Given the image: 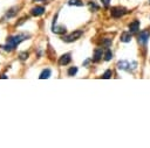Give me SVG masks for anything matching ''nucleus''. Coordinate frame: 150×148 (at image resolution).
Masks as SVG:
<instances>
[{
  "label": "nucleus",
  "instance_id": "nucleus-14",
  "mask_svg": "<svg viewBox=\"0 0 150 148\" xmlns=\"http://www.w3.org/2000/svg\"><path fill=\"white\" fill-rule=\"evenodd\" d=\"M68 3L70 5V6H83V2L81 1V0H69L68 1Z\"/></svg>",
  "mask_w": 150,
  "mask_h": 148
},
{
  "label": "nucleus",
  "instance_id": "nucleus-15",
  "mask_svg": "<svg viewBox=\"0 0 150 148\" xmlns=\"http://www.w3.org/2000/svg\"><path fill=\"white\" fill-rule=\"evenodd\" d=\"M111 58H112V52H111L110 49H107V51H105V54H104V59H105V61H110Z\"/></svg>",
  "mask_w": 150,
  "mask_h": 148
},
{
  "label": "nucleus",
  "instance_id": "nucleus-16",
  "mask_svg": "<svg viewBox=\"0 0 150 148\" xmlns=\"http://www.w3.org/2000/svg\"><path fill=\"white\" fill-rule=\"evenodd\" d=\"M76 72H77V68H76V66H71V68L68 70V75H69V76H74V75H76Z\"/></svg>",
  "mask_w": 150,
  "mask_h": 148
},
{
  "label": "nucleus",
  "instance_id": "nucleus-7",
  "mask_svg": "<svg viewBox=\"0 0 150 148\" xmlns=\"http://www.w3.org/2000/svg\"><path fill=\"white\" fill-rule=\"evenodd\" d=\"M70 61H71L70 54H64V55H62V56L59 58V64H60V65H67Z\"/></svg>",
  "mask_w": 150,
  "mask_h": 148
},
{
  "label": "nucleus",
  "instance_id": "nucleus-20",
  "mask_svg": "<svg viewBox=\"0 0 150 148\" xmlns=\"http://www.w3.org/2000/svg\"><path fill=\"white\" fill-rule=\"evenodd\" d=\"M89 5H90V7H91V8H94V9H98V7H97V6H96V5H95V3H94V2H93V3H91V2H90V3H89Z\"/></svg>",
  "mask_w": 150,
  "mask_h": 148
},
{
  "label": "nucleus",
  "instance_id": "nucleus-8",
  "mask_svg": "<svg viewBox=\"0 0 150 148\" xmlns=\"http://www.w3.org/2000/svg\"><path fill=\"white\" fill-rule=\"evenodd\" d=\"M32 15H34V16H40V15H42L43 13H45V7H42V6H36V7H34V8H32Z\"/></svg>",
  "mask_w": 150,
  "mask_h": 148
},
{
  "label": "nucleus",
  "instance_id": "nucleus-1",
  "mask_svg": "<svg viewBox=\"0 0 150 148\" xmlns=\"http://www.w3.org/2000/svg\"><path fill=\"white\" fill-rule=\"evenodd\" d=\"M28 36H29V35H27V34H19V35H15V36L9 37V40L7 41V43L4 45V49H5L6 51H12V50H14V49L16 48V45H18L19 43H21L23 40H26Z\"/></svg>",
  "mask_w": 150,
  "mask_h": 148
},
{
  "label": "nucleus",
  "instance_id": "nucleus-2",
  "mask_svg": "<svg viewBox=\"0 0 150 148\" xmlns=\"http://www.w3.org/2000/svg\"><path fill=\"white\" fill-rule=\"evenodd\" d=\"M137 66V63L136 62H128V61H120L117 62V68L120 70H124V71H132L135 70Z\"/></svg>",
  "mask_w": 150,
  "mask_h": 148
},
{
  "label": "nucleus",
  "instance_id": "nucleus-12",
  "mask_svg": "<svg viewBox=\"0 0 150 148\" xmlns=\"http://www.w3.org/2000/svg\"><path fill=\"white\" fill-rule=\"evenodd\" d=\"M53 31L56 34H64L66 33V27L63 26H53Z\"/></svg>",
  "mask_w": 150,
  "mask_h": 148
},
{
  "label": "nucleus",
  "instance_id": "nucleus-11",
  "mask_svg": "<svg viewBox=\"0 0 150 148\" xmlns=\"http://www.w3.org/2000/svg\"><path fill=\"white\" fill-rule=\"evenodd\" d=\"M18 9H19V7H13L12 9H9V10L7 12V14L5 15V19H11V17H13V16L16 14Z\"/></svg>",
  "mask_w": 150,
  "mask_h": 148
},
{
  "label": "nucleus",
  "instance_id": "nucleus-19",
  "mask_svg": "<svg viewBox=\"0 0 150 148\" xmlns=\"http://www.w3.org/2000/svg\"><path fill=\"white\" fill-rule=\"evenodd\" d=\"M101 1H102V3H103L105 7H107V6L109 5V2H110V0H101Z\"/></svg>",
  "mask_w": 150,
  "mask_h": 148
},
{
  "label": "nucleus",
  "instance_id": "nucleus-10",
  "mask_svg": "<svg viewBox=\"0 0 150 148\" xmlns=\"http://www.w3.org/2000/svg\"><path fill=\"white\" fill-rule=\"evenodd\" d=\"M102 55H103V50H102V48H96L95 51H94V61H95V62L100 61V59L102 58Z\"/></svg>",
  "mask_w": 150,
  "mask_h": 148
},
{
  "label": "nucleus",
  "instance_id": "nucleus-17",
  "mask_svg": "<svg viewBox=\"0 0 150 148\" xmlns=\"http://www.w3.org/2000/svg\"><path fill=\"white\" fill-rule=\"evenodd\" d=\"M111 75H112V71H111V70H107V71L102 75V78L108 79V78H110V77H111Z\"/></svg>",
  "mask_w": 150,
  "mask_h": 148
},
{
  "label": "nucleus",
  "instance_id": "nucleus-21",
  "mask_svg": "<svg viewBox=\"0 0 150 148\" xmlns=\"http://www.w3.org/2000/svg\"><path fill=\"white\" fill-rule=\"evenodd\" d=\"M34 1H36V0H34ZM43 1H46V0H43Z\"/></svg>",
  "mask_w": 150,
  "mask_h": 148
},
{
  "label": "nucleus",
  "instance_id": "nucleus-18",
  "mask_svg": "<svg viewBox=\"0 0 150 148\" xmlns=\"http://www.w3.org/2000/svg\"><path fill=\"white\" fill-rule=\"evenodd\" d=\"M20 58L23 61V59H26V58H28V52H21L20 54Z\"/></svg>",
  "mask_w": 150,
  "mask_h": 148
},
{
  "label": "nucleus",
  "instance_id": "nucleus-3",
  "mask_svg": "<svg viewBox=\"0 0 150 148\" xmlns=\"http://www.w3.org/2000/svg\"><path fill=\"white\" fill-rule=\"evenodd\" d=\"M149 37H150V30H143L138 34V37H137V41L141 45H145L149 41Z\"/></svg>",
  "mask_w": 150,
  "mask_h": 148
},
{
  "label": "nucleus",
  "instance_id": "nucleus-9",
  "mask_svg": "<svg viewBox=\"0 0 150 148\" xmlns=\"http://www.w3.org/2000/svg\"><path fill=\"white\" fill-rule=\"evenodd\" d=\"M131 33L130 31H124V33H122V35H121V37H120V40L122 41V42H130L131 41Z\"/></svg>",
  "mask_w": 150,
  "mask_h": 148
},
{
  "label": "nucleus",
  "instance_id": "nucleus-4",
  "mask_svg": "<svg viewBox=\"0 0 150 148\" xmlns=\"http://www.w3.org/2000/svg\"><path fill=\"white\" fill-rule=\"evenodd\" d=\"M127 13H128V10L124 7H112L110 9V14L112 17H121Z\"/></svg>",
  "mask_w": 150,
  "mask_h": 148
},
{
  "label": "nucleus",
  "instance_id": "nucleus-13",
  "mask_svg": "<svg viewBox=\"0 0 150 148\" xmlns=\"http://www.w3.org/2000/svg\"><path fill=\"white\" fill-rule=\"evenodd\" d=\"M49 76H50V70H49V69H45V70L40 73L39 78H40V79H47V78H49Z\"/></svg>",
  "mask_w": 150,
  "mask_h": 148
},
{
  "label": "nucleus",
  "instance_id": "nucleus-5",
  "mask_svg": "<svg viewBox=\"0 0 150 148\" xmlns=\"http://www.w3.org/2000/svg\"><path fill=\"white\" fill-rule=\"evenodd\" d=\"M82 34H83L82 30H75V31H73L71 34H69V35H67V36H63L62 38H63V41H66V42H73V41H76L77 38H80V37L82 36Z\"/></svg>",
  "mask_w": 150,
  "mask_h": 148
},
{
  "label": "nucleus",
  "instance_id": "nucleus-6",
  "mask_svg": "<svg viewBox=\"0 0 150 148\" xmlns=\"http://www.w3.org/2000/svg\"><path fill=\"white\" fill-rule=\"evenodd\" d=\"M138 29H139V21H138V20H134V21L129 24V31H130L131 34H134V33H137Z\"/></svg>",
  "mask_w": 150,
  "mask_h": 148
}]
</instances>
